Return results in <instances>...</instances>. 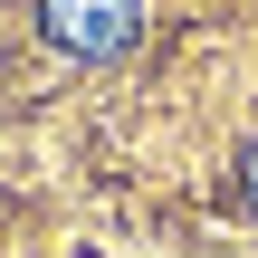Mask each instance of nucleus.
<instances>
[{
  "label": "nucleus",
  "instance_id": "f257e3e1",
  "mask_svg": "<svg viewBox=\"0 0 258 258\" xmlns=\"http://www.w3.org/2000/svg\"><path fill=\"white\" fill-rule=\"evenodd\" d=\"M38 29L67 57H124L144 29V0H38Z\"/></svg>",
  "mask_w": 258,
  "mask_h": 258
},
{
  "label": "nucleus",
  "instance_id": "f03ea898",
  "mask_svg": "<svg viewBox=\"0 0 258 258\" xmlns=\"http://www.w3.org/2000/svg\"><path fill=\"white\" fill-rule=\"evenodd\" d=\"M239 201H249V211H258V144H249V153H239Z\"/></svg>",
  "mask_w": 258,
  "mask_h": 258
}]
</instances>
